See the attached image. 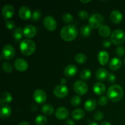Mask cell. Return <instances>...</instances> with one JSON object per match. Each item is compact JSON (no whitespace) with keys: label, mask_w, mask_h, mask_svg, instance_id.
<instances>
[{"label":"cell","mask_w":125,"mask_h":125,"mask_svg":"<svg viewBox=\"0 0 125 125\" xmlns=\"http://www.w3.org/2000/svg\"><path fill=\"white\" fill-rule=\"evenodd\" d=\"M78 16L81 20H87L89 18V13L85 10H80L78 12Z\"/></svg>","instance_id":"cell-37"},{"label":"cell","mask_w":125,"mask_h":125,"mask_svg":"<svg viewBox=\"0 0 125 125\" xmlns=\"http://www.w3.org/2000/svg\"><path fill=\"white\" fill-rule=\"evenodd\" d=\"M12 114V109L7 104L1 105L0 115L2 118H7L10 116Z\"/></svg>","instance_id":"cell-18"},{"label":"cell","mask_w":125,"mask_h":125,"mask_svg":"<svg viewBox=\"0 0 125 125\" xmlns=\"http://www.w3.org/2000/svg\"><path fill=\"white\" fill-rule=\"evenodd\" d=\"M91 77V72L88 69H84L81 72L80 78L83 80H89Z\"/></svg>","instance_id":"cell-32"},{"label":"cell","mask_w":125,"mask_h":125,"mask_svg":"<svg viewBox=\"0 0 125 125\" xmlns=\"http://www.w3.org/2000/svg\"><path fill=\"white\" fill-rule=\"evenodd\" d=\"M81 2H83V3H89V2H91V1L90 0H87V1H80Z\"/></svg>","instance_id":"cell-48"},{"label":"cell","mask_w":125,"mask_h":125,"mask_svg":"<svg viewBox=\"0 0 125 125\" xmlns=\"http://www.w3.org/2000/svg\"><path fill=\"white\" fill-rule=\"evenodd\" d=\"M98 104L101 106H105L108 103V98L104 96H101L98 99Z\"/></svg>","instance_id":"cell-39"},{"label":"cell","mask_w":125,"mask_h":125,"mask_svg":"<svg viewBox=\"0 0 125 125\" xmlns=\"http://www.w3.org/2000/svg\"><path fill=\"white\" fill-rule=\"evenodd\" d=\"M2 70L6 73H10L13 70V67L10 63L8 62H5L2 63Z\"/></svg>","instance_id":"cell-33"},{"label":"cell","mask_w":125,"mask_h":125,"mask_svg":"<svg viewBox=\"0 0 125 125\" xmlns=\"http://www.w3.org/2000/svg\"><path fill=\"white\" fill-rule=\"evenodd\" d=\"M81 98L79 96H74L71 100V104L74 107L79 106L81 104Z\"/></svg>","instance_id":"cell-36"},{"label":"cell","mask_w":125,"mask_h":125,"mask_svg":"<svg viewBox=\"0 0 125 125\" xmlns=\"http://www.w3.org/2000/svg\"><path fill=\"white\" fill-rule=\"evenodd\" d=\"M106 86L101 83H97L93 87V91L96 95H101L106 92Z\"/></svg>","instance_id":"cell-19"},{"label":"cell","mask_w":125,"mask_h":125,"mask_svg":"<svg viewBox=\"0 0 125 125\" xmlns=\"http://www.w3.org/2000/svg\"><path fill=\"white\" fill-rule=\"evenodd\" d=\"M36 125H45L47 123V118L43 115H38L35 119Z\"/></svg>","instance_id":"cell-31"},{"label":"cell","mask_w":125,"mask_h":125,"mask_svg":"<svg viewBox=\"0 0 125 125\" xmlns=\"http://www.w3.org/2000/svg\"><path fill=\"white\" fill-rule=\"evenodd\" d=\"M18 125H29V123H28V122H21V123H20V124Z\"/></svg>","instance_id":"cell-46"},{"label":"cell","mask_w":125,"mask_h":125,"mask_svg":"<svg viewBox=\"0 0 125 125\" xmlns=\"http://www.w3.org/2000/svg\"><path fill=\"white\" fill-rule=\"evenodd\" d=\"M107 98L113 102H118L122 100L123 96V90L119 85H112L108 89Z\"/></svg>","instance_id":"cell-2"},{"label":"cell","mask_w":125,"mask_h":125,"mask_svg":"<svg viewBox=\"0 0 125 125\" xmlns=\"http://www.w3.org/2000/svg\"><path fill=\"white\" fill-rule=\"evenodd\" d=\"M12 100V95L8 92H4L2 93V96H1L0 102H1V105L4 103L6 104V103H10Z\"/></svg>","instance_id":"cell-25"},{"label":"cell","mask_w":125,"mask_h":125,"mask_svg":"<svg viewBox=\"0 0 125 125\" xmlns=\"http://www.w3.org/2000/svg\"><path fill=\"white\" fill-rule=\"evenodd\" d=\"M14 13V8L10 4L5 5L2 9V15L4 20H8L12 18Z\"/></svg>","instance_id":"cell-12"},{"label":"cell","mask_w":125,"mask_h":125,"mask_svg":"<svg viewBox=\"0 0 125 125\" xmlns=\"http://www.w3.org/2000/svg\"></svg>","instance_id":"cell-50"},{"label":"cell","mask_w":125,"mask_h":125,"mask_svg":"<svg viewBox=\"0 0 125 125\" xmlns=\"http://www.w3.org/2000/svg\"><path fill=\"white\" fill-rule=\"evenodd\" d=\"M101 125H111V124L109 122H103Z\"/></svg>","instance_id":"cell-47"},{"label":"cell","mask_w":125,"mask_h":125,"mask_svg":"<svg viewBox=\"0 0 125 125\" xmlns=\"http://www.w3.org/2000/svg\"><path fill=\"white\" fill-rule=\"evenodd\" d=\"M103 22V17L100 13H94L92 15L89 20V25L94 29L100 28L102 26Z\"/></svg>","instance_id":"cell-5"},{"label":"cell","mask_w":125,"mask_h":125,"mask_svg":"<svg viewBox=\"0 0 125 125\" xmlns=\"http://www.w3.org/2000/svg\"><path fill=\"white\" fill-rule=\"evenodd\" d=\"M103 117H104V114L101 111H98V112H96V113L94 114V119L95 120H101L103 118Z\"/></svg>","instance_id":"cell-40"},{"label":"cell","mask_w":125,"mask_h":125,"mask_svg":"<svg viewBox=\"0 0 125 125\" xmlns=\"http://www.w3.org/2000/svg\"><path fill=\"white\" fill-rule=\"evenodd\" d=\"M14 66L17 70L19 72H24L28 69V63L23 59L18 58L15 61Z\"/></svg>","instance_id":"cell-13"},{"label":"cell","mask_w":125,"mask_h":125,"mask_svg":"<svg viewBox=\"0 0 125 125\" xmlns=\"http://www.w3.org/2000/svg\"><path fill=\"white\" fill-rule=\"evenodd\" d=\"M108 72L104 68H100L96 72V78L98 80L100 81H104L105 79H107Z\"/></svg>","instance_id":"cell-23"},{"label":"cell","mask_w":125,"mask_h":125,"mask_svg":"<svg viewBox=\"0 0 125 125\" xmlns=\"http://www.w3.org/2000/svg\"><path fill=\"white\" fill-rule=\"evenodd\" d=\"M65 125H74V122L72 120L68 119L66 120Z\"/></svg>","instance_id":"cell-44"},{"label":"cell","mask_w":125,"mask_h":125,"mask_svg":"<svg viewBox=\"0 0 125 125\" xmlns=\"http://www.w3.org/2000/svg\"><path fill=\"white\" fill-rule=\"evenodd\" d=\"M43 24L45 29L49 31H54L57 28L56 20L51 16H46L43 21Z\"/></svg>","instance_id":"cell-7"},{"label":"cell","mask_w":125,"mask_h":125,"mask_svg":"<svg viewBox=\"0 0 125 125\" xmlns=\"http://www.w3.org/2000/svg\"><path fill=\"white\" fill-rule=\"evenodd\" d=\"M68 93V89L65 85H57L53 90V94L56 97L59 98H65Z\"/></svg>","instance_id":"cell-9"},{"label":"cell","mask_w":125,"mask_h":125,"mask_svg":"<svg viewBox=\"0 0 125 125\" xmlns=\"http://www.w3.org/2000/svg\"><path fill=\"white\" fill-rule=\"evenodd\" d=\"M33 98L35 101L37 103L42 104L46 100V94L45 91L41 89H37L33 94Z\"/></svg>","instance_id":"cell-10"},{"label":"cell","mask_w":125,"mask_h":125,"mask_svg":"<svg viewBox=\"0 0 125 125\" xmlns=\"http://www.w3.org/2000/svg\"><path fill=\"white\" fill-rule=\"evenodd\" d=\"M98 59L101 65H106L109 61V54L106 51H100L98 55Z\"/></svg>","instance_id":"cell-20"},{"label":"cell","mask_w":125,"mask_h":125,"mask_svg":"<svg viewBox=\"0 0 125 125\" xmlns=\"http://www.w3.org/2000/svg\"><path fill=\"white\" fill-rule=\"evenodd\" d=\"M23 30L21 28H16L13 32V37L17 40H20L23 38Z\"/></svg>","instance_id":"cell-29"},{"label":"cell","mask_w":125,"mask_h":125,"mask_svg":"<svg viewBox=\"0 0 125 125\" xmlns=\"http://www.w3.org/2000/svg\"><path fill=\"white\" fill-rule=\"evenodd\" d=\"M75 61L79 64H83L87 61V57L84 54L78 53L76 55Z\"/></svg>","instance_id":"cell-30"},{"label":"cell","mask_w":125,"mask_h":125,"mask_svg":"<svg viewBox=\"0 0 125 125\" xmlns=\"http://www.w3.org/2000/svg\"><path fill=\"white\" fill-rule=\"evenodd\" d=\"M99 34L103 37H107L111 34V28L106 25H102L98 30Z\"/></svg>","instance_id":"cell-24"},{"label":"cell","mask_w":125,"mask_h":125,"mask_svg":"<svg viewBox=\"0 0 125 125\" xmlns=\"http://www.w3.org/2000/svg\"><path fill=\"white\" fill-rule=\"evenodd\" d=\"M111 40L115 45H121L125 41V33L122 29H115L111 35Z\"/></svg>","instance_id":"cell-4"},{"label":"cell","mask_w":125,"mask_h":125,"mask_svg":"<svg viewBox=\"0 0 125 125\" xmlns=\"http://www.w3.org/2000/svg\"><path fill=\"white\" fill-rule=\"evenodd\" d=\"M111 43H112V41L111 40H109V39H106L103 41V45L104 46L105 48H109L111 46Z\"/></svg>","instance_id":"cell-43"},{"label":"cell","mask_w":125,"mask_h":125,"mask_svg":"<svg viewBox=\"0 0 125 125\" xmlns=\"http://www.w3.org/2000/svg\"><path fill=\"white\" fill-rule=\"evenodd\" d=\"M6 26L9 30H12L15 28V23L12 20H7L6 21Z\"/></svg>","instance_id":"cell-42"},{"label":"cell","mask_w":125,"mask_h":125,"mask_svg":"<svg viewBox=\"0 0 125 125\" xmlns=\"http://www.w3.org/2000/svg\"><path fill=\"white\" fill-rule=\"evenodd\" d=\"M109 68L114 71H115L120 68L122 66V61L119 58L117 57H114L109 62Z\"/></svg>","instance_id":"cell-21"},{"label":"cell","mask_w":125,"mask_h":125,"mask_svg":"<svg viewBox=\"0 0 125 125\" xmlns=\"http://www.w3.org/2000/svg\"><path fill=\"white\" fill-rule=\"evenodd\" d=\"M61 83L62 84V85H64L67 83V80L65 78H62L61 80Z\"/></svg>","instance_id":"cell-45"},{"label":"cell","mask_w":125,"mask_h":125,"mask_svg":"<svg viewBox=\"0 0 125 125\" xmlns=\"http://www.w3.org/2000/svg\"><path fill=\"white\" fill-rule=\"evenodd\" d=\"M110 19L112 23L115 24H118L122 21L123 19V15L121 12L118 10H115L111 12L110 14Z\"/></svg>","instance_id":"cell-16"},{"label":"cell","mask_w":125,"mask_h":125,"mask_svg":"<svg viewBox=\"0 0 125 125\" xmlns=\"http://www.w3.org/2000/svg\"><path fill=\"white\" fill-rule=\"evenodd\" d=\"M61 36L63 40L71 42L74 40L78 35V29L73 24H68L62 28Z\"/></svg>","instance_id":"cell-1"},{"label":"cell","mask_w":125,"mask_h":125,"mask_svg":"<svg viewBox=\"0 0 125 125\" xmlns=\"http://www.w3.org/2000/svg\"><path fill=\"white\" fill-rule=\"evenodd\" d=\"M15 51L11 45L7 44L3 47L2 50L1 56L6 60H10L14 57Z\"/></svg>","instance_id":"cell-8"},{"label":"cell","mask_w":125,"mask_h":125,"mask_svg":"<svg viewBox=\"0 0 125 125\" xmlns=\"http://www.w3.org/2000/svg\"><path fill=\"white\" fill-rule=\"evenodd\" d=\"M73 89L76 94L79 95H85L88 92V85L82 81H77L73 84Z\"/></svg>","instance_id":"cell-6"},{"label":"cell","mask_w":125,"mask_h":125,"mask_svg":"<svg viewBox=\"0 0 125 125\" xmlns=\"http://www.w3.org/2000/svg\"><path fill=\"white\" fill-rule=\"evenodd\" d=\"M72 115L74 119L76 120H79L84 118L85 113H84V111L81 109H76L72 112Z\"/></svg>","instance_id":"cell-26"},{"label":"cell","mask_w":125,"mask_h":125,"mask_svg":"<svg viewBox=\"0 0 125 125\" xmlns=\"http://www.w3.org/2000/svg\"><path fill=\"white\" fill-rule=\"evenodd\" d=\"M42 111L43 113L45 114V115H50L54 112V107L52 105L50 104H46L43 106Z\"/></svg>","instance_id":"cell-28"},{"label":"cell","mask_w":125,"mask_h":125,"mask_svg":"<svg viewBox=\"0 0 125 125\" xmlns=\"http://www.w3.org/2000/svg\"><path fill=\"white\" fill-rule=\"evenodd\" d=\"M62 20L65 23H71L73 21V17L69 13H65L62 17Z\"/></svg>","instance_id":"cell-35"},{"label":"cell","mask_w":125,"mask_h":125,"mask_svg":"<svg viewBox=\"0 0 125 125\" xmlns=\"http://www.w3.org/2000/svg\"><path fill=\"white\" fill-rule=\"evenodd\" d=\"M36 46L34 41L29 39L22 40L20 44V50L21 52L26 56H29L35 52Z\"/></svg>","instance_id":"cell-3"},{"label":"cell","mask_w":125,"mask_h":125,"mask_svg":"<svg viewBox=\"0 0 125 125\" xmlns=\"http://www.w3.org/2000/svg\"><path fill=\"white\" fill-rule=\"evenodd\" d=\"M107 79L110 83H114L116 81V77L113 73H109L107 74Z\"/></svg>","instance_id":"cell-41"},{"label":"cell","mask_w":125,"mask_h":125,"mask_svg":"<svg viewBox=\"0 0 125 125\" xmlns=\"http://www.w3.org/2000/svg\"><path fill=\"white\" fill-rule=\"evenodd\" d=\"M78 72V68L74 65H69L67 66L64 70V74L67 77L72 78Z\"/></svg>","instance_id":"cell-17"},{"label":"cell","mask_w":125,"mask_h":125,"mask_svg":"<svg viewBox=\"0 0 125 125\" xmlns=\"http://www.w3.org/2000/svg\"><path fill=\"white\" fill-rule=\"evenodd\" d=\"M41 16V12L39 10H35L32 13V20L33 21H37L40 19Z\"/></svg>","instance_id":"cell-34"},{"label":"cell","mask_w":125,"mask_h":125,"mask_svg":"<svg viewBox=\"0 0 125 125\" xmlns=\"http://www.w3.org/2000/svg\"><path fill=\"white\" fill-rule=\"evenodd\" d=\"M18 15L21 19L23 20H28L32 18V13L31 9L28 6H22L18 11Z\"/></svg>","instance_id":"cell-11"},{"label":"cell","mask_w":125,"mask_h":125,"mask_svg":"<svg viewBox=\"0 0 125 125\" xmlns=\"http://www.w3.org/2000/svg\"><path fill=\"white\" fill-rule=\"evenodd\" d=\"M92 27L89 24H84L81 28L80 33L82 36L88 37L90 35L92 31Z\"/></svg>","instance_id":"cell-27"},{"label":"cell","mask_w":125,"mask_h":125,"mask_svg":"<svg viewBox=\"0 0 125 125\" xmlns=\"http://www.w3.org/2000/svg\"><path fill=\"white\" fill-rule=\"evenodd\" d=\"M88 125H98L96 122H91V123H89Z\"/></svg>","instance_id":"cell-49"},{"label":"cell","mask_w":125,"mask_h":125,"mask_svg":"<svg viewBox=\"0 0 125 125\" xmlns=\"http://www.w3.org/2000/svg\"><path fill=\"white\" fill-rule=\"evenodd\" d=\"M125 52V49L123 46H119L116 48L115 50V53L117 56H118L119 57H122L124 55Z\"/></svg>","instance_id":"cell-38"},{"label":"cell","mask_w":125,"mask_h":125,"mask_svg":"<svg viewBox=\"0 0 125 125\" xmlns=\"http://www.w3.org/2000/svg\"><path fill=\"white\" fill-rule=\"evenodd\" d=\"M37 30L36 28L32 25L28 24L26 25L23 29V34L27 38H32L36 35Z\"/></svg>","instance_id":"cell-14"},{"label":"cell","mask_w":125,"mask_h":125,"mask_svg":"<svg viewBox=\"0 0 125 125\" xmlns=\"http://www.w3.org/2000/svg\"><path fill=\"white\" fill-rule=\"evenodd\" d=\"M69 115V112L67 108L63 107H59L55 112L56 117L59 120H64L68 117Z\"/></svg>","instance_id":"cell-15"},{"label":"cell","mask_w":125,"mask_h":125,"mask_svg":"<svg viewBox=\"0 0 125 125\" xmlns=\"http://www.w3.org/2000/svg\"><path fill=\"white\" fill-rule=\"evenodd\" d=\"M96 107V101L94 99H89L85 101L84 104V109L88 112L94 111Z\"/></svg>","instance_id":"cell-22"}]
</instances>
